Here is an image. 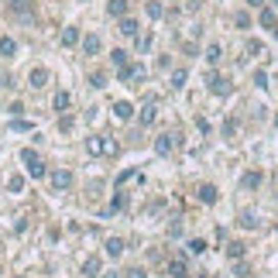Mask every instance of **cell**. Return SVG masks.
I'll return each mask as SVG.
<instances>
[{"instance_id":"5bb4252c","label":"cell","mask_w":278,"mask_h":278,"mask_svg":"<svg viewBox=\"0 0 278 278\" xmlns=\"http://www.w3.org/2000/svg\"><path fill=\"white\" fill-rule=\"evenodd\" d=\"M82 55H100V48H103V41H100V35H82Z\"/></svg>"},{"instance_id":"52a82bcc","label":"cell","mask_w":278,"mask_h":278,"mask_svg":"<svg viewBox=\"0 0 278 278\" xmlns=\"http://www.w3.org/2000/svg\"><path fill=\"white\" fill-rule=\"evenodd\" d=\"M258 21H261V28H268L271 38H278V14H275V7H261V11H258Z\"/></svg>"},{"instance_id":"7402d4cb","label":"cell","mask_w":278,"mask_h":278,"mask_svg":"<svg viewBox=\"0 0 278 278\" xmlns=\"http://www.w3.org/2000/svg\"><path fill=\"white\" fill-rule=\"evenodd\" d=\"M168 275H172V278H185V275H189L185 258H175V261H168Z\"/></svg>"},{"instance_id":"7a4b0ae2","label":"cell","mask_w":278,"mask_h":278,"mask_svg":"<svg viewBox=\"0 0 278 278\" xmlns=\"http://www.w3.org/2000/svg\"><path fill=\"white\" fill-rule=\"evenodd\" d=\"M7 14L17 21H35L38 17V4L35 0H7Z\"/></svg>"},{"instance_id":"603a6c76","label":"cell","mask_w":278,"mask_h":278,"mask_svg":"<svg viewBox=\"0 0 278 278\" xmlns=\"http://www.w3.org/2000/svg\"><path fill=\"white\" fill-rule=\"evenodd\" d=\"M258 223H261V220H258L254 209H244V213H241V227H244V230H258Z\"/></svg>"},{"instance_id":"f546056e","label":"cell","mask_w":278,"mask_h":278,"mask_svg":"<svg viewBox=\"0 0 278 278\" xmlns=\"http://www.w3.org/2000/svg\"><path fill=\"white\" fill-rule=\"evenodd\" d=\"M90 86H93V90H103L106 76H103V72H90Z\"/></svg>"},{"instance_id":"9c48e42d","label":"cell","mask_w":278,"mask_h":278,"mask_svg":"<svg viewBox=\"0 0 278 278\" xmlns=\"http://www.w3.org/2000/svg\"><path fill=\"white\" fill-rule=\"evenodd\" d=\"M48 79H52V72H48L45 66H38V69H31V76H28V86H31V90H45Z\"/></svg>"},{"instance_id":"2e32d148","label":"cell","mask_w":278,"mask_h":278,"mask_svg":"<svg viewBox=\"0 0 278 278\" xmlns=\"http://www.w3.org/2000/svg\"><path fill=\"white\" fill-rule=\"evenodd\" d=\"M82 41V35H79V28H76V24H69V28H66V31H62V45L66 48H76Z\"/></svg>"},{"instance_id":"484cf974","label":"cell","mask_w":278,"mask_h":278,"mask_svg":"<svg viewBox=\"0 0 278 278\" xmlns=\"http://www.w3.org/2000/svg\"><path fill=\"white\" fill-rule=\"evenodd\" d=\"M227 258L241 261V258H244V244H241V241H230V244H227Z\"/></svg>"},{"instance_id":"4dcf8cb0","label":"cell","mask_w":278,"mask_h":278,"mask_svg":"<svg viewBox=\"0 0 278 278\" xmlns=\"http://www.w3.org/2000/svg\"><path fill=\"white\" fill-rule=\"evenodd\" d=\"M244 52H247V55H261L265 48H261V41H254V38H251V41H244Z\"/></svg>"},{"instance_id":"b9f144b4","label":"cell","mask_w":278,"mask_h":278,"mask_svg":"<svg viewBox=\"0 0 278 278\" xmlns=\"http://www.w3.org/2000/svg\"><path fill=\"white\" fill-rule=\"evenodd\" d=\"M268 4H271V7H275V11H278V0H268Z\"/></svg>"},{"instance_id":"4fadbf2b","label":"cell","mask_w":278,"mask_h":278,"mask_svg":"<svg viewBox=\"0 0 278 278\" xmlns=\"http://www.w3.org/2000/svg\"><path fill=\"white\" fill-rule=\"evenodd\" d=\"M117 31H120V35L124 38H138V31H141V24H138V17H120V28H117Z\"/></svg>"},{"instance_id":"5b68a950","label":"cell","mask_w":278,"mask_h":278,"mask_svg":"<svg viewBox=\"0 0 278 278\" xmlns=\"http://www.w3.org/2000/svg\"><path fill=\"white\" fill-rule=\"evenodd\" d=\"M144 76H148V69H144L141 62H131L127 69H120V82H127V86H138Z\"/></svg>"},{"instance_id":"836d02e7","label":"cell","mask_w":278,"mask_h":278,"mask_svg":"<svg viewBox=\"0 0 278 278\" xmlns=\"http://www.w3.org/2000/svg\"><path fill=\"white\" fill-rule=\"evenodd\" d=\"M206 251V241H189V254H203Z\"/></svg>"},{"instance_id":"d6986e66","label":"cell","mask_w":278,"mask_h":278,"mask_svg":"<svg viewBox=\"0 0 278 278\" xmlns=\"http://www.w3.org/2000/svg\"><path fill=\"white\" fill-rule=\"evenodd\" d=\"M52 106H55L58 114H66V110L72 106V96H69V90H58V93H55V100H52Z\"/></svg>"},{"instance_id":"44dd1931","label":"cell","mask_w":278,"mask_h":278,"mask_svg":"<svg viewBox=\"0 0 278 278\" xmlns=\"http://www.w3.org/2000/svg\"><path fill=\"white\" fill-rule=\"evenodd\" d=\"M144 11H148V17H151V21H162V17H165L162 0H144Z\"/></svg>"},{"instance_id":"9a60e30c","label":"cell","mask_w":278,"mask_h":278,"mask_svg":"<svg viewBox=\"0 0 278 278\" xmlns=\"http://www.w3.org/2000/svg\"><path fill=\"white\" fill-rule=\"evenodd\" d=\"M127 0H106V14H110V17H117V21H120V17H127Z\"/></svg>"},{"instance_id":"8d00e7d4","label":"cell","mask_w":278,"mask_h":278,"mask_svg":"<svg viewBox=\"0 0 278 278\" xmlns=\"http://www.w3.org/2000/svg\"><path fill=\"white\" fill-rule=\"evenodd\" d=\"M223 134L233 138V134H237V120H227V124H223Z\"/></svg>"},{"instance_id":"8992f818","label":"cell","mask_w":278,"mask_h":278,"mask_svg":"<svg viewBox=\"0 0 278 278\" xmlns=\"http://www.w3.org/2000/svg\"><path fill=\"white\" fill-rule=\"evenodd\" d=\"M48 182H52L55 193H66V189L72 185V172L69 168H55V172H48Z\"/></svg>"},{"instance_id":"3957f363","label":"cell","mask_w":278,"mask_h":278,"mask_svg":"<svg viewBox=\"0 0 278 278\" xmlns=\"http://www.w3.org/2000/svg\"><path fill=\"white\" fill-rule=\"evenodd\" d=\"M86 151L90 155H117V141L106 134H96V138H86Z\"/></svg>"},{"instance_id":"d4e9b609","label":"cell","mask_w":278,"mask_h":278,"mask_svg":"<svg viewBox=\"0 0 278 278\" xmlns=\"http://www.w3.org/2000/svg\"><path fill=\"white\" fill-rule=\"evenodd\" d=\"M82 275H86V278H96V275H100V258H90V261L82 265Z\"/></svg>"},{"instance_id":"74e56055","label":"cell","mask_w":278,"mask_h":278,"mask_svg":"<svg viewBox=\"0 0 278 278\" xmlns=\"http://www.w3.org/2000/svg\"><path fill=\"white\" fill-rule=\"evenodd\" d=\"M254 82L261 86V90H265V86H268V72H261V69H258V72H254Z\"/></svg>"},{"instance_id":"30bf717a","label":"cell","mask_w":278,"mask_h":278,"mask_svg":"<svg viewBox=\"0 0 278 278\" xmlns=\"http://www.w3.org/2000/svg\"><path fill=\"white\" fill-rule=\"evenodd\" d=\"M110 110H114V117L120 120V124H127L131 117H134V103H127V100H117V103L110 106Z\"/></svg>"},{"instance_id":"83f0119b","label":"cell","mask_w":278,"mask_h":278,"mask_svg":"<svg viewBox=\"0 0 278 278\" xmlns=\"http://www.w3.org/2000/svg\"><path fill=\"white\" fill-rule=\"evenodd\" d=\"M7 189H11V193H24V175L14 172L11 179H7Z\"/></svg>"},{"instance_id":"1f68e13d","label":"cell","mask_w":278,"mask_h":278,"mask_svg":"<svg viewBox=\"0 0 278 278\" xmlns=\"http://www.w3.org/2000/svg\"><path fill=\"white\" fill-rule=\"evenodd\" d=\"M233 24H237V28H241V31H247V28H251V14H237V17H233Z\"/></svg>"},{"instance_id":"60d3db41","label":"cell","mask_w":278,"mask_h":278,"mask_svg":"<svg viewBox=\"0 0 278 278\" xmlns=\"http://www.w3.org/2000/svg\"><path fill=\"white\" fill-rule=\"evenodd\" d=\"M199 4H203V0H189L185 7H189V11H199Z\"/></svg>"},{"instance_id":"d590c367","label":"cell","mask_w":278,"mask_h":278,"mask_svg":"<svg viewBox=\"0 0 278 278\" xmlns=\"http://www.w3.org/2000/svg\"><path fill=\"white\" fill-rule=\"evenodd\" d=\"M58 131H72V117H69V114L58 117Z\"/></svg>"},{"instance_id":"e575fe53","label":"cell","mask_w":278,"mask_h":278,"mask_svg":"<svg viewBox=\"0 0 278 278\" xmlns=\"http://www.w3.org/2000/svg\"><path fill=\"white\" fill-rule=\"evenodd\" d=\"M151 48V31L148 35H138V52H148Z\"/></svg>"},{"instance_id":"d6a6232c","label":"cell","mask_w":278,"mask_h":278,"mask_svg":"<svg viewBox=\"0 0 278 278\" xmlns=\"http://www.w3.org/2000/svg\"><path fill=\"white\" fill-rule=\"evenodd\" d=\"M124 206H127V196H124V193L117 189V196H114V206L106 209V213H114V209H124Z\"/></svg>"},{"instance_id":"7c38bea8","label":"cell","mask_w":278,"mask_h":278,"mask_svg":"<svg viewBox=\"0 0 278 278\" xmlns=\"http://www.w3.org/2000/svg\"><path fill=\"white\" fill-rule=\"evenodd\" d=\"M110 66H114L117 72L127 69V66H131V52H127V48H114V52H110Z\"/></svg>"},{"instance_id":"ffe728a7","label":"cell","mask_w":278,"mask_h":278,"mask_svg":"<svg viewBox=\"0 0 278 278\" xmlns=\"http://www.w3.org/2000/svg\"><path fill=\"white\" fill-rule=\"evenodd\" d=\"M0 55H4V58H14V55H17V41H14L11 35H0Z\"/></svg>"},{"instance_id":"ac0fdd59","label":"cell","mask_w":278,"mask_h":278,"mask_svg":"<svg viewBox=\"0 0 278 278\" xmlns=\"http://www.w3.org/2000/svg\"><path fill=\"white\" fill-rule=\"evenodd\" d=\"M155 117H158V106H155V100H151V103H144V106H141L138 120L144 124V127H148V124H155Z\"/></svg>"},{"instance_id":"6da1fadb","label":"cell","mask_w":278,"mask_h":278,"mask_svg":"<svg viewBox=\"0 0 278 278\" xmlns=\"http://www.w3.org/2000/svg\"><path fill=\"white\" fill-rule=\"evenodd\" d=\"M21 162H24V172L31 175V179H45L48 175L45 162H41V155H38L35 148H21Z\"/></svg>"},{"instance_id":"e0dca14e","label":"cell","mask_w":278,"mask_h":278,"mask_svg":"<svg viewBox=\"0 0 278 278\" xmlns=\"http://www.w3.org/2000/svg\"><path fill=\"white\" fill-rule=\"evenodd\" d=\"M217 199H220V193H217V185H199V203H206V206H213V203H217Z\"/></svg>"},{"instance_id":"cb8c5ba5","label":"cell","mask_w":278,"mask_h":278,"mask_svg":"<svg viewBox=\"0 0 278 278\" xmlns=\"http://www.w3.org/2000/svg\"><path fill=\"white\" fill-rule=\"evenodd\" d=\"M124 254V241H120V237H110V241H106V258H120Z\"/></svg>"},{"instance_id":"8fae6325","label":"cell","mask_w":278,"mask_h":278,"mask_svg":"<svg viewBox=\"0 0 278 278\" xmlns=\"http://www.w3.org/2000/svg\"><path fill=\"white\" fill-rule=\"evenodd\" d=\"M261 182H265V175L258 172V168H251V172H244V175H241V189H244V193H251V189H258Z\"/></svg>"},{"instance_id":"f35d334b","label":"cell","mask_w":278,"mask_h":278,"mask_svg":"<svg viewBox=\"0 0 278 278\" xmlns=\"http://www.w3.org/2000/svg\"><path fill=\"white\" fill-rule=\"evenodd\" d=\"M127 278H148V275H144V268H131Z\"/></svg>"},{"instance_id":"ab89813d","label":"cell","mask_w":278,"mask_h":278,"mask_svg":"<svg viewBox=\"0 0 278 278\" xmlns=\"http://www.w3.org/2000/svg\"><path fill=\"white\" fill-rule=\"evenodd\" d=\"M247 7H258V11H261V7H265V0H247Z\"/></svg>"},{"instance_id":"4316f807","label":"cell","mask_w":278,"mask_h":278,"mask_svg":"<svg viewBox=\"0 0 278 278\" xmlns=\"http://www.w3.org/2000/svg\"><path fill=\"white\" fill-rule=\"evenodd\" d=\"M220 58H223V48H220V45H209V48H206V62H209V66H217Z\"/></svg>"},{"instance_id":"277c9868","label":"cell","mask_w":278,"mask_h":278,"mask_svg":"<svg viewBox=\"0 0 278 278\" xmlns=\"http://www.w3.org/2000/svg\"><path fill=\"white\" fill-rule=\"evenodd\" d=\"M175 148H179V134H172V131H165V134L155 138V155H172Z\"/></svg>"},{"instance_id":"ba28073f","label":"cell","mask_w":278,"mask_h":278,"mask_svg":"<svg viewBox=\"0 0 278 278\" xmlns=\"http://www.w3.org/2000/svg\"><path fill=\"white\" fill-rule=\"evenodd\" d=\"M206 82H209V93H217V96H230V79H223V76H217V72H209L206 76Z\"/></svg>"},{"instance_id":"f1b7e54d","label":"cell","mask_w":278,"mask_h":278,"mask_svg":"<svg viewBox=\"0 0 278 278\" xmlns=\"http://www.w3.org/2000/svg\"><path fill=\"white\" fill-rule=\"evenodd\" d=\"M185 79H189V72H185V69H175V72H172V90H182Z\"/></svg>"}]
</instances>
